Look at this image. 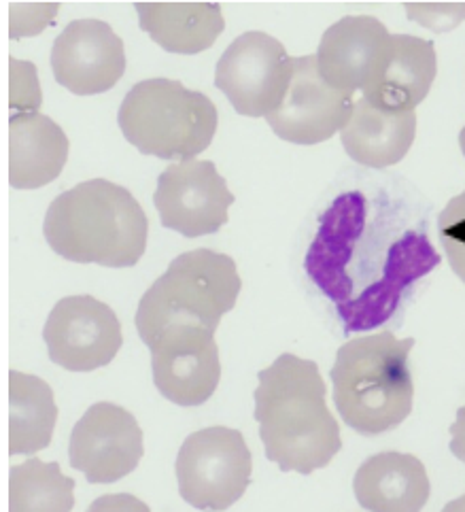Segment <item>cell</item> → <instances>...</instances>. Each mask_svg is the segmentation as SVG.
<instances>
[{
	"label": "cell",
	"instance_id": "cell-15",
	"mask_svg": "<svg viewBox=\"0 0 465 512\" xmlns=\"http://www.w3.org/2000/svg\"><path fill=\"white\" fill-rule=\"evenodd\" d=\"M393 34L372 15H347L323 32L317 49L321 77L332 88L355 96L381 75Z\"/></svg>",
	"mask_w": 465,
	"mask_h": 512
},
{
	"label": "cell",
	"instance_id": "cell-8",
	"mask_svg": "<svg viewBox=\"0 0 465 512\" xmlns=\"http://www.w3.org/2000/svg\"><path fill=\"white\" fill-rule=\"evenodd\" d=\"M294 60L266 32H245L223 51L215 68L217 90L230 100L236 113L268 117L287 96Z\"/></svg>",
	"mask_w": 465,
	"mask_h": 512
},
{
	"label": "cell",
	"instance_id": "cell-19",
	"mask_svg": "<svg viewBox=\"0 0 465 512\" xmlns=\"http://www.w3.org/2000/svg\"><path fill=\"white\" fill-rule=\"evenodd\" d=\"M417 136V113H393L376 109L359 96L340 141L347 156L368 168H387L406 158Z\"/></svg>",
	"mask_w": 465,
	"mask_h": 512
},
{
	"label": "cell",
	"instance_id": "cell-22",
	"mask_svg": "<svg viewBox=\"0 0 465 512\" xmlns=\"http://www.w3.org/2000/svg\"><path fill=\"white\" fill-rule=\"evenodd\" d=\"M75 506V481L56 462L32 457L9 472L11 512H68Z\"/></svg>",
	"mask_w": 465,
	"mask_h": 512
},
{
	"label": "cell",
	"instance_id": "cell-25",
	"mask_svg": "<svg viewBox=\"0 0 465 512\" xmlns=\"http://www.w3.org/2000/svg\"><path fill=\"white\" fill-rule=\"evenodd\" d=\"M451 453L459 459V462L465 464V406H461L457 411V419L451 425ZM446 512L449 510H465V496L446 504L444 508Z\"/></svg>",
	"mask_w": 465,
	"mask_h": 512
},
{
	"label": "cell",
	"instance_id": "cell-12",
	"mask_svg": "<svg viewBox=\"0 0 465 512\" xmlns=\"http://www.w3.org/2000/svg\"><path fill=\"white\" fill-rule=\"evenodd\" d=\"M153 383L177 406L209 402L221 379L215 332L198 326H170L147 345Z\"/></svg>",
	"mask_w": 465,
	"mask_h": 512
},
{
	"label": "cell",
	"instance_id": "cell-6",
	"mask_svg": "<svg viewBox=\"0 0 465 512\" xmlns=\"http://www.w3.org/2000/svg\"><path fill=\"white\" fill-rule=\"evenodd\" d=\"M117 122L126 141L145 156L185 162L196 160L213 143L219 115L206 94L160 77L134 85L119 107Z\"/></svg>",
	"mask_w": 465,
	"mask_h": 512
},
{
	"label": "cell",
	"instance_id": "cell-16",
	"mask_svg": "<svg viewBox=\"0 0 465 512\" xmlns=\"http://www.w3.org/2000/svg\"><path fill=\"white\" fill-rule=\"evenodd\" d=\"M436 73L438 58L432 41L412 34H393L385 68L361 96L383 111H415L432 90Z\"/></svg>",
	"mask_w": 465,
	"mask_h": 512
},
{
	"label": "cell",
	"instance_id": "cell-20",
	"mask_svg": "<svg viewBox=\"0 0 465 512\" xmlns=\"http://www.w3.org/2000/svg\"><path fill=\"white\" fill-rule=\"evenodd\" d=\"M134 9L151 41L179 56L213 47L226 28L217 3H136Z\"/></svg>",
	"mask_w": 465,
	"mask_h": 512
},
{
	"label": "cell",
	"instance_id": "cell-23",
	"mask_svg": "<svg viewBox=\"0 0 465 512\" xmlns=\"http://www.w3.org/2000/svg\"><path fill=\"white\" fill-rule=\"evenodd\" d=\"M438 236L453 272L465 283V192L451 198L438 215Z\"/></svg>",
	"mask_w": 465,
	"mask_h": 512
},
{
	"label": "cell",
	"instance_id": "cell-7",
	"mask_svg": "<svg viewBox=\"0 0 465 512\" xmlns=\"http://www.w3.org/2000/svg\"><path fill=\"white\" fill-rule=\"evenodd\" d=\"M251 451L238 430L204 428L189 434L177 455L181 498L198 510H226L251 485Z\"/></svg>",
	"mask_w": 465,
	"mask_h": 512
},
{
	"label": "cell",
	"instance_id": "cell-24",
	"mask_svg": "<svg viewBox=\"0 0 465 512\" xmlns=\"http://www.w3.org/2000/svg\"><path fill=\"white\" fill-rule=\"evenodd\" d=\"M9 107L11 111L20 109L22 113H34L43 102V94L39 88L37 68L32 62L9 60Z\"/></svg>",
	"mask_w": 465,
	"mask_h": 512
},
{
	"label": "cell",
	"instance_id": "cell-21",
	"mask_svg": "<svg viewBox=\"0 0 465 512\" xmlns=\"http://www.w3.org/2000/svg\"><path fill=\"white\" fill-rule=\"evenodd\" d=\"M58 421L51 387L32 374L9 372V453L34 455L49 447Z\"/></svg>",
	"mask_w": 465,
	"mask_h": 512
},
{
	"label": "cell",
	"instance_id": "cell-3",
	"mask_svg": "<svg viewBox=\"0 0 465 512\" xmlns=\"http://www.w3.org/2000/svg\"><path fill=\"white\" fill-rule=\"evenodd\" d=\"M43 234L68 262L130 268L145 255L149 221L126 187L92 179L49 204Z\"/></svg>",
	"mask_w": 465,
	"mask_h": 512
},
{
	"label": "cell",
	"instance_id": "cell-17",
	"mask_svg": "<svg viewBox=\"0 0 465 512\" xmlns=\"http://www.w3.org/2000/svg\"><path fill=\"white\" fill-rule=\"evenodd\" d=\"M353 491L359 506L372 512H419L429 500V483L423 462L408 453H378L359 466Z\"/></svg>",
	"mask_w": 465,
	"mask_h": 512
},
{
	"label": "cell",
	"instance_id": "cell-4",
	"mask_svg": "<svg viewBox=\"0 0 465 512\" xmlns=\"http://www.w3.org/2000/svg\"><path fill=\"white\" fill-rule=\"evenodd\" d=\"M415 338L391 332L370 334L344 343L330 372L334 404L342 421L364 436L385 434L412 413L415 383L408 355Z\"/></svg>",
	"mask_w": 465,
	"mask_h": 512
},
{
	"label": "cell",
	"instance_id": "cell-14",
	"mask_svg": "<svg viewBox=\"0 0 465 512\" xmlns=\"http://www.w3.org/2000/svg\"><path fill=\"white\" fill-rule=\"evenodd\" d=\"M51 71L56 81L77 96L109 92L126 73V47L102 20H75L51 47Z\"/></svg>",
	"mask_w": 465,
	"mask_h": 512
},
{
	"label": "cell",
	"instance_id": "cell-10",
	"mask_svg": "<svg viewBox=\"0 0 465 512\" xmlns=\"http://www.w3.org/2000/svg\"><path fill=\"white\" fill-rule=\"evenodd\" d=\"M153 204L164 228L198 238L228 224L234 194L213 162L185 160L170 164L160 175Z\"/></svg>",
	"mask_w": 465,
	"mask_h": 512
},
{
	"label": "cell",
	"instance_id": "cell-26",
	"mask_svg": "<svg viewBox=\"0 0 465 512\" xmlns=\"http://www.w3.org/2000/svg\"><path fill=\"white\" fill-rule=\"evenodd\" d=\"M459 145H461V151H463V156H465V128L459 132Z\"/></svg>",
	"mask_w": 465,
	"mask_h": 512
},
{
	"label": "cell",
	"instance_id": "cell-9",
	"mask_svg": "<svg viewBox=\"0 0 465 512\" xmlns=\"http://www.w3.org/2000/svg\"><path fill=\"white\" fill-rule=\"evenodd\" d=\"M43 338L49 360L71 372L109 366L124 345L115 311L85 294L58 300L47 317Z\"/></svg>",
	"mask_w": 465,
	"mask_h": 512
},
{
	"label": "cell",
	"instance_id": "cell-11",
	"mask_svg": "<svg viewBox=\"0 0 465 512\" xmlns=\"http://www.w3.org/2000/svg\"><path fill=\"white\" fill-rule=\"evenodd\" d=\"M143 430L126 408L98 402L75 423L68 457L92 485H109L136 470L143 459Z\"/></svg>",
	"mask_w": 465,
	"mask_h": 512
},
{
	"label": "cell",
	"instance_id": "cell-1",
	"mask_svg": "<svg viewBox=\"0 0 465 512\" xmlns=\"http://www.w3.org/2000/svg\"><path fill=\"white\" fill-rule=\"evenodd\" d=\"M440 260L408 207L385 192L349 190L319 217L304 270L334 304L344 334H355L391 321Z\"/></svg>",
	"mask_w": 465,
	"mask_h": 512
},
{
	"label": "cell",
	"instance_id": "cell-13",
	"mask_svg": "<svg viewBox=\"0 0 465 512\" xmlns=\"http://www.w3.org/2000/svg\"><path fill=\"white\" fill-rule=\"evenodd\" d=\"M355 98L327 83L317 66V56L294 60L283 105L266 117L279 139L294 145H317L332 139L347 126Z\"/></svg>",
	"mask_w": 465,
	"mask_h": 512
},
{
	"label": "cell",
	"instance_id": "cell-5",
	"mask_svg": "<svg viewBox=\"0 0 465 512\" xmlns=\"http://www.w3.org/2000/svg\"><path fill=\"white\" fill-rule=\"evenodd\" d=\"M243 281L226 253L194 249L170 262L164 275L143 294L136 311V330L145 345L170 326L217 330L230 313Z\"/></svg>",
	"mask_w": 465,
	"mask_h": 512
},
{
	"label": "cell",
	"instance_id": "cell-2",
	"mask_svg": "<svg viewBox=\"0 0 465 512\" xmlns=\"http://www.w3.org/2000/svg\"><path fill=\"white\" fill-rule=\"evenodd\" d=\"M257 379L255 421L270 462L283 472L300 474L330 466L342 449V438L325 402L327 387L319 366L283 353Z\"/></svg>",
	"mask_w": 465,
	"mask_h": 512
},
{
	"label": "cell",
	"instance_id": "cell-18",
	"mask_svg": "<svg viewBox=\"0 0 465 512\" xmlns=\"http://www.w3.org/2000/svg\"><path fill=\"white\" fill-rule=\"evenodd\" d=\"M68 136L43 113H13L9 119V183L39 190L56 181L68 160Z\"/></svg>",
	"mask_w": 465,
	"mask_h": 512
}]
</instances>
